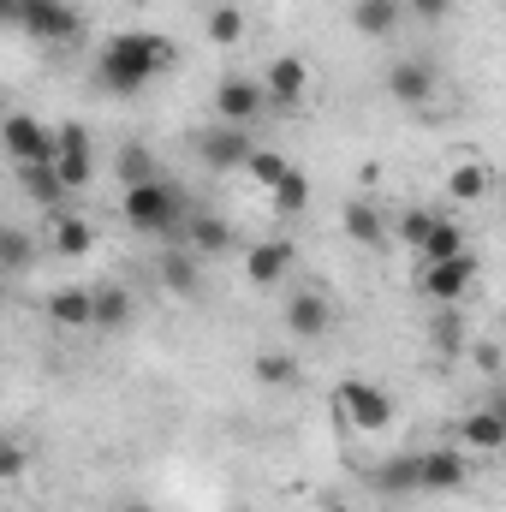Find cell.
Instances as JSON below:
<instances>
[{"instance_id":"obj_20","label":"cell","mask_w":506,"mask_h":512,"mask_svg":"<svg viewBox=\"0 0 506 512\" xmlns=\"http://www.w3.org/2000/svg\"><path fill=\"white\" fill-rule=\"evenodd\" d=\"M185 251L197 256H227V245H233V227L221 221V215H209V209H191V221H185Z\"/></svg>"},{"instance_id":"obj_11","label":"cell","mask_w":506,"mask_h":512,"mask_svg":"<svg viewBox=\"0 0 506 512\" xmlns=\"http://www.w3.org/2000/svg\"><path fill=\"white\" fill-rule=\"evenodd\" d=\"M387 96L399 108H429L435 102V66L429 60H393L387 66Z\"/></svg>"},{"instance_id":"obj_19","label":"cell","mask_w":506,"mask_h":512,"mask_svg":"<svg viewBox=\"0 0 506 512\" xmlns=\"http://www.w3.org/2000/svg\"><path fill=\"white\" fill-rule=\"evenodd\" d=\"M340 221H346V239H352V245H364V251H381V245H387L381 203H370V197H352V203L340 209Z\"/></svg>"},{"instance_id":"obj_1","label":"cell","mask_w":506,"mask_h":512,"mask_svg":"<svg viewBox=\"0 0 506 512\" xmlns=\"http://www.w3.org/2000/svg\"><path fill=\"white\" fill-rule=\"evenodd\" d=\"M173 66H179V42L173 36H161V30H120L96 54V84L108 96H137V90H149Z\"/></svg>"},{"instance_id":"obj_14","label":"cell","mask_w":506,"mask_h":512,"mask_svg":"<svg viewBox=\"0 0 506 512\" xmlns=\"http://www.w3.org/2000/svg\"><path fill=\"white\" fill-rule=\"evenodd\" d=\"M334 328V304L322 292H292L286 298V334L292 340H322Z\"/></svg>"},{"instance_id":"obj_13","label":"cell","mask_w":506,"mask_h":512,"mask_svg":"<svg viewBox=\"0 0 506 512\" xmlns=\"http://www.w3.org/2000/svg\"><path fill=\"white\" fill-rule=\"evenodd\" d=\"M18 185H24V191H30V197H36V203H42V209H48L54 221H60V215H72V197H78V191H72V185L60 179V167H54V161L18 167Z\"/></svg>"},{"instance_id":"obj_18","label":"cell","mask_w":506,"mask_h":512,"mask_svg":"<svg viewBox=\"0 0 506 512\" xmlns=\"http://www.w3.org/2000/svg\"><path fill=\"white\" fill-rule=\"evenodd\" d=\"M459 447H477V453H501L506 447V417L495 405H477L459 417Z\"/></svg>"},{"instance_id":"obj_5","label":"cell","mask_w":506,"mask_h":512,"mask_svg":"<svg viewBox=\"0 0 506 512\" xmlns=\"http://www.w3.org/2000/svg\"><path fill=\"white\" fill-rule=\"evenodd\" d=\"M256 143H251V126H227L215 120L209 131H197V161L215 167V173H233V167H251Z\"/></svg>"},{"instance_id":"obj_15","label":"cell","mask_w":506,"mask_h":512,"mask_svg":"<svg viewBox=\"0 0 506 512\" xmlns=\"http://www.w3.org/2000/svg\"><path fill=\"white\" fill-rule=\"evenodd\" d=\"M495 191V167L483 161V155H453V167H447V197L453 203H483Z\"/></svg>"},{"instance_id":"obj_27","label":"cell","mask_w":506,"mask_h":512,"mask_svg":"<svg viewBox=\"0 0 506 512\" xmlns=\"http://www.w3.org/2000/svg\"><path fill=\"white\" fill-rule=\"evenodd\" d=\"M453 256H471V245H465V227L441 215V227H435L429 245H423V262H453Z\"/></svg>"},{"instance_id":"obj_29","label":"cell","mask_w":506,"mask_h":512,"mask_svg":"<svg viewBox=\"0 0 506 512\" xmlns=\"http://www.w3.org/2000/svg\"><path fill=\"white\" fill-rule=\"evenodd\" d=\"M435 227H441V215L417 203V209H405V215H399V245L423 256V245H429V233H435Z\"/></svg>"},{"instance_id":"obj_16","label":"cell","mask_w":506,"mask_h":512,"mask_svg":"<svg viewBox=\"0 0 506 512\" xmlns=\"http://www.w3.org/2000/svg\"><path fill=\"white\" fill-rule=\"evenodd\" d=\"M292 239H256L251 251H245V274H251V286H280L286 280V268H292Z\"/></svg>"},{"instance_id":"obj_2","label":"cell","mask_w":506,"mask_h":512,"mask_svg":"<svg viewBox=\"0 0 506 512\" xmlns=\"http://www.w3.org/2000/svg\"><path fill=\"white\" fill-rule=\"evenodd\" d=\"M120 215H126L131 233H143V239H179L185 221H191V203L167 179H149V185H126Z\"/></svg>"},{"instance_id":"obj_21","label":"cell","mask_w":506,"mask_h":512,"mask_svg":"<svg viewBox=\"0 0 506 512\" xmlns=\"http://www.w3.org/2000/svg\"><path fill=\"white\" fill-rule=\"evenodd\" d=\"M48 322H60V328H96V292L90 286L48 292Z\"/></svg>"},{"instance_id":"obj_31","label":"cell","mask_w":506,"mask_h":512,"mask_svg":"<svg viewBox=\"0 0 506 512\" xmlns=\"http://www.w3.org/2000/svg\"><path fill=\"white\" fill-rule=\"evenodd\" d=\"M245 173H251L256 185H262V191H274V185H280V179L292 173V161H286L280 149H256V155H251V167H245Z\"/></svg>"},{"instance_id":"obj_22","label":"cell","mask_w":506,"mask_h":512,"mask_svg":"<svg viewBox=\"0 0 506 512\" xmlns=\"http://www.w3.org/2000/svg\"><path fill=\"white\" fill-rule=\"evenodd\" d=\"M161 286L173 292V298H197L203 292V268H197V251H167L161 256Z\"/></svg>"},{"instance_id":"obj_8","label":"cell","mask_w":506,"mask_h":512,"mask_svg":"<svg viewBox=\"0 0 506 512\" xmlns=\"http://www.w3.org/2000/svg\"><path fill=\"white\" fill-rule=\"evenodd\" d=\"M262 84H268V102H274V114H298V108L310 102V66H304L298 54H280V60H268Z\"/></svg>"},{"instance_id":"obj_38","label":"cell","mask_w":506,"mask_h":512,"mask_svg":"<svg viewBox=\"0 0 506 512\" xmlns=\"http://www.w3.org/2000/svg\"><path fill=\"white\" fill-rule=\"evenodd\" d=\"M120 512H155V507H143V501H131V507H120Z\"/></svg>"},{"instance_id":"obj_23","label":"cell","mask_w":506,"mask_h":512,"mask_svg":"<svg viewBox=\"0 0 506 512\" xmlns=\"http://www.w3.org/2000/svg\"><path fill=\"white\" fill-rule=\"evenodd\" d=\"M96 251V227L84 215H60L54 221V256H90Z\"/></svg>"},{"instance_id":"obj_26","label":"cell","mask_w":506,"mask_h":512,"mask_svg":"<svg viewBox=\"0 0 506 512\" xmlns=\"http://www.w3.org/2000/svg\"><path fill=\"white\" fill-rule=\"evenodd\" d=\"M251 370H256V382H262V387H292V382H298V358H292V352H280V346H262Z\"/></svg>"},{"instance_id":"obj_12","label":"cell","mask_w":506,"mask_h":512,"mask_svg":"<svg viewBox=\"0 0 506 512\" xmlns=\"http://www.w3.org/2000/svg\"><path fill=\"white\" fill-rule=\"evenodd\" d=\"M417 459H423V495H459L471 483V459L459 447H429Z\"/></svg>"},{"instance_id":"obj_40","label":"cell","mask_w":506,"mask_h":512,"mask_svg":"<svg viewBox=\"0 0 506 512\" xmlns=\"http://www.w3.org/2000/svg\"><path fill=\"white\" fill-rule=\"evenodd\" d=\"M501 346H506V328H501Z\"/></svg>"},{"instance_id":"obj_41","label":"cell","mask_w":506,"mask_h":512,"mask_svg":"<svg viewBox=\"0 0 506 512\" xmlns=\"http://www.w3.org/2000/svg\"><path fill=\"white\" fill-rule=\"evenodd\" d=\"M501 191H506V179H501Z\"/></svg>"},{"instance_id":"obj_6","label":"cell","mask_w":506,"mask_h":512,"mask_svg":"<svg viewBox=\"0 0 506 512\" xmlns=\"http://www.w3.org/2000/svg\"><path fill=\"white\" fill-rule=\"evenodd\" d=\"M274 102H268V84H256V78H221L215 84V120H227V126H256L262 114H268Z\"/></svg>"},{"instance_id":"obj_36","label":"cell","mask_w":506,"mask_h":512,"mask_svg":"<svg viewBox=\"0 0 506 512\" xmlns=\"http://www.w3.org/2000/svg\"><path fill=\"white\" fill-rule=\"evenodd\" d=\"M405 6H411V12H417V18H429V24H435V18H447V12H453V0H405Z\"/></svg>"},{"instance_id":"obj_33","label":"cell","mask_w":506,"mask_h":512,"mask_svg":"<svg viewBox=\"0 0 506 512\" xmlns=\"http://www.w3.org/2000/svg\"><path fill=\"white\" fill-rule=\"evenodd\" d=\"M447 316L435 322V346H441V358H453V352H465L471 340H465V328H459V316H453V304H441Z\"/></svg>"},{"instance_id":"obj_10","label":"cell","mask_w":506,"mask_h":512,"mask_svg":"<svg viewBox=\"0 0 506 512\" xmlns=\"http://www.w3.org/2000/svg\"><path fill=\"white\" fill-rule=\"evenodd\" d=\"M0 137H6V155H12V167H36V161H54V149H60V137L42 126V120H30V114H12Z\"/></svg>"},{"instance_id":"obj_7","label":"cell","mask_w":506,"mask_h":512,"mask_svg":"<svg viewBox=\"0 0 506 512\" xmlns=\"http://www.w3.org/2000/svg\"><path fill=\"white\" fill-rule=\"evenodd\" d=\"M54 137H60V149H54L60 179H66L72 191H84V185L96 179V143H90V131L78 126V120H66V126H54Z\"/></svg>"},{"instance_id":"obj_32","label":"cell","mask_w":506,"mask_h":512,"mask_svg":"<svg viewBox=\"0 0 506 512\" xmlns=\"http://www.w3.org/2000/svg\"><path fill=\"white\" fill-rule=\"evenodd\" d=\"M114 167H120V179H126V185H149V179H155V155H149L143 143H126Z\"/></svg>"},{"instance_id":"obj_35","label":"cell","mask_w":506,"mask_h":512,"mask_svg":"<svg viewBox=\"0 0 506 512\" xmlns=\"http://www.w3.org/2000/svg\"><path fill=\"white\" fill-rule=\"evenodd\" d=\"M0 256H6V268L18 274V268H30V239L18 233V227H6V239H0Z\"/></svg>"},{"instance_id":"obj_9","label":"cell","mask_w":506,"mask_h":512,"mask_svg":"<svg viewBox=\"0 0 506 512\" xmlns=\"http://www.w3.org/2000/svg\"><path fill=\"white\" fill-rule=\"evenodd\" d=\"M417 286H423V298H435V304H459V298L477 286V256L423 262V268H417Z\"/></svg>"},{"instance_id":"obj_37","label":"cell","mask_w":506,"mask_h":512,"mask_svg":"<svg viewBox=\"0 0 506 512\" xmlns=\"http://www.w3.org/2000/svg\"><path fill=\"white\" fill-rule=\"evenodd\" d=\"M18 471H24V447H6V483H12Z\"/></svg>"},{"instance_id":"obj_28","label":"cell","mask_w":506,"mask_h":512,"mask_svg":"<svg viewBox=\"0 0 506 512\" xmlns=\"http://www.w3.org/2000/svg\"><path fill=\"white\" fill-rule=\"evenodd\" d=\"M268 203H274V215H304V209H310V179L292 167V173L268 191Z\"/></svg>"},{"instance_id":"obj_25","label":"cell","mask_w":506,"mask_h":512,"mask_svg":"<svg viewBox=\"0 0 506 512\" xmlns=\"http://www.w3.org/2000/svg\"><path fill=\"white\" fill-rule=\"evenodd\" d=\"M203 30H209V42H215V48H239V42H245V12L221 0V6H209Z\"/></svg>"},{"instance_id":"obj_34","label":"cell","mask_w":506,"mask_h":512,"mask_svg":"<svg viewBox=\"0 0 506 512\" xmlns=\"http://www.w3.org/2000/svg\"><path fill=\"white\" fill-rule=\"evenodd\" d=\"M465 352H471V364H477L483 376H501V364H506V346H501V340H471Z\"/></svg>"},{"instance_id":"obj_17","label":"cell","mask_w":506,"mask_h":512,"mask_svg":"<svg viewBox=\"0 0 506 512\" xmlns=\"http://www.w3.org/2000/svg\"><path fill=\"white\" fill-rule=\"evenodd\" d=\"M370 489L376 495H423V459L417 453H393L387 465L370 471Z\"/></svg>"},{"instance_id":"obj_3","label":"cell","mask_w":506,"mask_h":512,"mask_svg":"<svg viewBox=\"0 0 506 512\" xmlns=\"http://www.w3.org/2000/svg\"><path fill=\"white\" fill-rule=\"evenodd\" d=\"M0 18L36 42H78V30H84L72 0H0Z\"/></svg>"},{"instance_id":"obj_39","label":"cell","mask_w":506,"mask_h":512,"mask_svg":"<svg viewBox=\"0 0 506 512\" xmlns=\"http://www.w3.org/2000/svg\"><path fill=\"white\" fill-rule=\"evenodd\" d=\"M381 512H405V507H381Z\"/></svg>"},{"instance_id":"obj_24","label":"cell","mask_w":506,"mask_h":512,"mask_svg":"<svg viewBox=\"0 0 506 512\" xmlns=\"http://www.w3.org/2000/svg\"><path fill=\"white\" fill-rule=\"evenodd\" d=\"M399 24V0H358L352 6V30L358 36H393Z\"/></svg>"},{"instance_id":"obj_30","label":"cell","mask_w":506,"mask_h":512,"mask_svg":"<svg viewBox=\"0 0 506 512\" xmlns=\"http://www.w3.org/2000/svg\"><path fill=\"white\" fill-rule=\"evenodd\" d=\"M131 322V292L126 286H96V328H126Z\"/></svg>"},{"instance_id":"obj_4","label":"cell","mask_w":506,"mask_h":512,"mask_svg":"<svg viewBox=\"0 0 506 512\" xmlns=\"http://www.w3.org/2000/svg\"><path fill=\"white\" fill-rule=\"evenodd\" d=\"M334 411H340L358 435H387V429H393V399H387V387L358 382V376L334 387Z\"/></svg>"}]
</instances>
